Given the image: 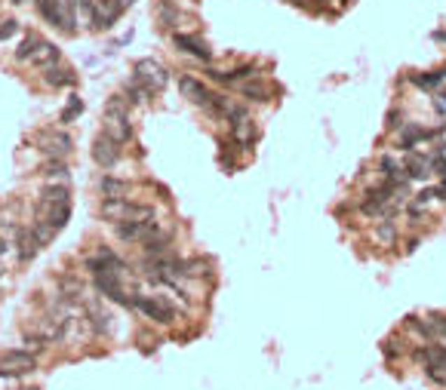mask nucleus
I'll use <instances>...</instances> for the list:
<instances>
[{
    "instance_id": "nucleus-1",
    "label": "nucleus",
    "mask_w": 446,
    "mask_h": 390,
    "mask_svg": "<svg viewBox=\"0 0 446 390\" xmlns=\"http://www.w3.org/2000/svg\"><path fill=\"white\" fill-rule=\"evenodd\" d=\"M157 209L148 206V203H136L129 197H117V200H102V218L111 224L120 222H145V218H154Z\"/></svg>"
},
{
    "instance_id": "nucleus-2",
    "label": "nucleus",
    "mask_w": 446,
    "mask_h": 390,
    "mask_svg": "<svg viewBox=\"0 0 446 390\" xmlns=\"http://www.w3.org/2000/svg\"><path fill=\"white\" fill-rule=\"evenodd\" d=\"M133 310H138L145 319L157 326H173L179 319V308L173 301L160 298V295H133Z\"/></svg>"
},
{
    "instance_id": "nucleus-3",
    "label": "nucleus",
    "mask_w": 446,
    "mask_h": 390,
    "mask_svg": "<svg viewBox=\"0 0 446 390\" xmlns=\"http://www.w3.org/2000/svg\"><path fill=\"white\" fill-rule=\"evenodd\" d=\"M41 15L43 22H50L56 31H65V34H71L77 31V13H74V0H43L41 6Z\"/></svg>"
},
{
    "instance_id": "nucleus-4",
    "label": "nucleus",
    "mask_w": 446,
    "mask_h": 390,
    "mask_svg": "<svg viewBox=\"0 0 446 390\" xmlns=\"http://www.w3.org/2000/svg\"><path fill=\"white\" fill-rule=\"evenodd\" d=\"M415 360L425 366L428 378L437 381V384L446 387V347L437 345V341H428V345L415 347Z\"/></svg>"
},
{
    "instance_id": "nucleus-5",
    "label": "nucleus",
    "mask_w": 446,
    "mask_h": 390,
    "mask_svg": "<svg viewBox=\"0 0 446 390\" xmlns=\"http://www.w3.org/2000/svg\"><path fill=\"white\" fill-rule=\"evenodd\" d=\"M87 270L92 277H127V264L111 249H96L92 255H87Z\"/></svg>"
},
{
    "instance_id": "nucleus-6",
    "label": "nucleus",
    "mask_w": 446,
    "mask_h": 390,
    "mask_svg": "<svg viewBox=\"0 0 446 390\" xmlns=\"http://www.w3.org/2000/svg\"><path fill=\"white\" fill-rule=\"evenodd\" d=\"M37 366V356L28 354L25 347H13V350H3L0 354V375H28V372H34Z\"/></svg>"
},
{
    "instance_id": "nucleus-7",
    "label": "nucleus",
    "mask_w": 446,
    "mask_h": 390,
    "mask_svg": "<svg viewBox=\"0 0 446 390\" xmlns=\"http://www.w3.org/2000/svg\"><path fill=\"white\" fill-rule=\"evenodd\" d=\"M136 80L142 83V87H148L154 96H157L160 89H166V83H169V71L160 62H154V59H142L136 65Z\"/></svg>"
},
{
    "instance_id": "nucleus-8",
    "label": "nucleus",
    "mask_w": 446,
    "mask_h": 390,
    "mask_svg": "<svg viewBox=\"0 0 446 390\" xmlns=\"http://www.w3.org/2000/svg\"><path fill=\"white\" fill-rule=\"evenodd\" d=\"M41 151L46 154V160H68L74 151V138L68 132H43Z\"/></svg>"
},
{
    "instance_id": "nucleus-9",
    "label": "nucleus",
    "mask_w": 446,
    "mask_h": 390,
    "mask_svg": "<svg viewBox=\"0 0 446 390\" xmlns=\"http://www.w3.org/2000/svg\"><path fill=\"white\" fill-rule=\"evenodd\" d=\"M120 147H123V145H117L111 136L99 132V136L92 138V160H96L102 169L117 166V160H120Z\"/></svg>"
},
{
    "instance_id": "nucleus-10",
    "label": "nucleus",
    "mask_w": 446,
    "mask_h": 390,
    "mask_svg": "<svg viewBox=\"0 0 446 390\" xmlns=\"http://www.w3.org/2000/svg\"><path fill=\"white\" fill-rule=\"evenodd\" d=\"M179 89H182V96L188 99L191 105H197V108H206L213 101V96H215V92L206 87L200 77H191V74H185L182 80H179Z\"/></svg>"
},
{
    "instance_id": "nucleus-11",
    "label": "nucleus",
    "mask_w": 446,
    "mask_h": 390,
    "mask_svg": "<svg viewBox=\"0 0 446 390\" xmlns=\"http://www.w3.org/2000/svg\"><path fill=\"white\" fill-rule=\"evenodd\" d=\"M123 13H127V6H123L120 0H96V22H92V28L96 31L114 28Z\"/></svg>"
},
{
    "instance_id": "nucleus-12",
    "label": "nucleus",
    "mask_w": 446,
    "mask_h": 390,
    "mask_svg": "<svg viewBox=\"0 0 446 390\" xmlns=\"http://www.w3.org/2000/svg\"><path fill=\"white\" fill-rule=\"evenodd\" d=\"M37 215H41L43 222H50L56 231H62L71 222V200L68 203H37Z\"/></svg>"
},
{
    "instance_id": "nucleus-13",
    "label": "nucleus",
    "mask_w": 446,
    "mask_h": 390,
    "mask_svg": "<svg viewBox=\"0 0 446 390\" xmlns=\"http://www.w3.org/2000/svg\"><path fill=\"white\" fill-rule=\"evenodd\" d=\"M13 240H15V255H19V261H31V259H34V255L43 249L31 224H25V228L15 231V237H13Z\"/></svg>"
},
{
    "instance_id": "nucleus-14",
    "label": "nucleus",
    "mask_w": 446,
    "mask_h": 390,
    "mask_svg": "<svg viewBox=\"0 0 446 390\" xmlns=\"http://www.w3.org/2000/svg\"><path fill=\"white\" fill-rule=\"evenodd\" d=\"M173 43H175V50L185 52V56H194L200 62H210L213 59V50L206 46L200 37H191V34H173Z\"/></svg>"
},
{
    "instance_id": "nucleus-15",
    "label": "nucleus",
    "mask_w": 446,
    "mask_h": 390,
    "mask_svg": "<svg viewBox=\"0 0 446 390\" xmlns=\"http://www.w3.org/2000/svg\"><path fill=\"white\" fill-rule=\"evenodd\" d=\"M231 138H234V147H252L259 142V127L252 117H246L240 123H231Z\"/></svg>"
},
{
    "instance_id": "nucleus-16",
    "label": "nucleus",
    "mask_w": 446,
    "mask_h": 390,
    "mask_svg": "<svg viewBox=\"0 0 446 390\" xmlns=\"http://www.w3.org/2000/svg\"><path fill=\"white\" fill-rule=\"evenodd\" d=\"M74 80H77L74 71L68 65H62V62L43 71V83H46V87H52V89H68V87H74Z\"/></svg>"
},
{
    "instance_id": "nucleus-17",
    "label": "nucleus",
    "mask_w": 446,
    "mask_h": 390,
    "mask_svg": "<svg viewBox=\"0 0 446 390\" xmlns=\"http://www.w3.org/2000/svg\"><path fill=\"white\" fill-rule=\"evenodd\" d=\"M102 132H105V136H111L117 145H127L129 138H133V127H129V117H117V120H108V117H105Z\"/></svg>"
},
{
    "instance_id": "nucleus-18",
    "label": "nucleus",
    "mask_w": 446,
    "mask_h": 390,
    "mask_svg": "<svg viewBox=\"0 0 446 390\" xmlns=\"http://www.w3.org/2000/svg\"><path fill=\"white\" fill-rule=\"evenodd\" d=\"M237 92H240V99H246V101H268L271 99V89H268V83L261 80V77L237 83Z\"/></svg>"
},
{
    "instance_id": "nucleus-19",
    "label": "nucleus",
    "mask_w": 446,
    "mask_h": 390,
    "mask_svg": "<svg viewBox=\"0 0 446 390\" xmlns=\"http://www.w3.org/2000/svg\"><path fill=\"white\" fill-rule=\"evenodd\" d=\"M99 191H102L105 200L129 197V182H127V178H117V175H105L102 182H99Z\"/></svg>"
},
{
    "instance_id": "nucleus-20",
    "label": "nucleus",
    "mask_w": 446,
    "mask_h": 390,
    "mask_svg": "<svg viewBox=\"0 0 446 390\" xmlns=\"http://www.w3.org/2000/svg\"><path fill=\"white\" fill-rule=\"evenodd\" d=\"M31 65L41 68V71H46V68H52V65H59V46L50 43V41H43L41 50L31 56Z\"/></svg>"
},
{
    "instance_id": "nucleus-21",
    "label": "nucleus",
    "mask_w": 446,
    "mask_h": 390,
    "mask_svg": "<svg viewBox=\"0 0 446 390\" xmlns=\"http://www.w3.org/2000/svg\"><path fill=\"white\" fill-rule=\"evenodd\" d=\"M68 200H71L68 182H46L41 188V203H68Z\"/></svg>"
},
{
    "instance_id": "nucleus-22",
    "label": "nucleus",
    "mask_w": 446,
    "mask_h": 390,
    "mask_svg": "<svg viewBox=\"0 0 446 390\" xmlns=\"http://www.w3.org/2000/svg\"><path fill=\"white\" fill-rule=\"evenodd\" d=\"M87 317H89V329L96 335H108L111 332V314H108L105 308H99V304H89L87 308Z\"/></svg>"
},
{
    "instance_id": "nucleus-23",
    "label": "nucleus",
    "mask_w": 446,
    "mask_h": 390,
    "mask_svg": "<svg viewBox=\"0 0 446 390\" xmlns=\"http://www.w3.org/2000/svg\"><path fill=\"white\" fill-rule=\"evenodd\" d=\"M373 237H375V243L379 246H394L397 243V224L391 222V218H379V222H375V231H373Z\"/></svg>"
},
{
    "instance_id": "nucleus-24",
    "label": "nucleus",
    "mask_w": 446,
    "mask_h": 390,
    "mask_svg": "<svg viewBox=\"0 0 446 390\" xmlns=\"http://www.w3.org/2000/svg\"><path fill=\"white\" fill-rule=\"evenodd\" d=\"M41 175L46 178V182H68V175H71V169H68L65 160H46Z\"/></svg>"
},
{
    "instance_id": "nucleus-25",
    "label": "nucleus",
    "mask_w": 446,
    "mask_h": 390,
    "mask_svg": "<svg viewBox=\"0 0 446 390\" xmlns=\"http://www.w3.org/2000/svg\"><path fill=\"white\" fill-rule=\"evenodd\" d=\"M74 13H77V28H92V22H96V0H74Z\"/></svg>"
},
{
    "instance_id": "nucleus-26",
    "label": "nucleus",
    "mask_w": 446,
    "mask_h": 390,
    "mask_svg": "<svg viewBox=\"0 0 446 390\" xmlns=\"http://www.w3.org/2000/svg\"><path fill=\"white\" fill-rule=\"evenodd\" d=\"M41 43H43V37L25 34V37H22V43H19V50H15V59H19V62H31V56L41 50Z\"/></svg>"
},
{
    "instance_id": "nucleus-27",
    "label": "nucleus",
    "mask_w": 446,
    "mask_h": 390,
    "mask_svg": "<svg viewBox=\"0 0 446 390\" xmlns=\"http://www.w3.org/2000/svg\"><path fill=\"white\" fill-rule=\"evenodd\" d=\"M59 295L65 301H77L83 295V283L74 277H59Z\"/></svg>"
},
{
    "instance_id": "nucleus-28",
    "label": "nucleus",
    "mask_w": 446,
    "mask_h": 390,
    "mask_svg": "<svg viewBox=\"0 0 446 390\" xmlns=\"http://www.w3.org/2000/svg\"><path fill=\"white\" fill-rule=\"evenodd\" d=\"M31 228H34V233H37V240H41V246H50L52 243V240H56V228H52V224L50 222H43V218L41 215H37L34 218V222H31Z\"/></svg>"
},
{
    "instance_id": "nucleus-29",
    "label": "nucleus",
    "mask_w": 446,
    "mask_h": 390,
    "mask_svg": "<svg viewBox=\"0 0 446 390\" xmlns=\"http://www.w3.org/2000/svg\"><path fill=\"white\" fill-rule=\"evenodd\" d=\"M129 114V101L123 99V96H114V99H108V105H105V117L108 120H117V117H127Z\"/></svg>"
},
{
    "instance_id": "nucleus-30",
    "label": "nucleus",
    "mask_w": 446,
    "mask_h": 390,
    "mask_svg": "<svg viewBox=\"0 0 446 390\" xmlns=\"http://www.w3.org/2000/svg\"><path fill=\"white\" fill-rule=\"evenodd\" d=\"M403 166H406V175H410V178H425L428 169H431V163H428L425 157H415V154H412V157L406 160Z\"/></svg>"
},
{
    "instance_id": "nucleus-31",
    "label": "nucleus",
    "mask_w": 446,
    "mask_h": 390,
    "mask_svg": "<svg viewBox=\"0 0 446 390\" xmlns=\"http://www.w3.org/2000/svg\"><path fill=\"white\" fill-rule=\"evenodd\" d=\"M157 15H160V22H164L166 28H173V25H175V19H179V10H175L173 0H164V3L157 6Z\"/></svg>"
},
{
    "instance_id": "nucleus-32",
    "label": "nucleus",
    "mask_w": 446,
    "mask_h": 390,
    "mask_svg": "<svg viewBox=\"0 0 446 390\" xmlns=\"http://www.w3.org/2000/svg\"><path fill=\"white\" fill-rule=\"evenodd\" d=\"M80 111H83V101L77 96H71V99H68V105H65V111H62V123H74L77 117H80Z\"/></svg>"
},
{
    "instance_id": "nucleus-33",
    "label": "nucleus",
    "mask_w": 446,
    "mask_h": 390,
    "mask_svg": "<svg viewBox=\"0 0 446 390\" xmlns=\"http://www.w3.org/2000/svg\"><path fill=\"white\" fill-rule=\"evenodd\" d=\"M15 34H19V22H15V19H3V22H0V43L10 41V37H15Z\"/></svg>"
},
{
    "instance_id": "nucleus-34",
    "label": "nucleus",
    "mask_w": 446,
    "mask_h": 390,
    "mask_svg": "<svg viewBox=\"0 0 446 390\" xmlns=\"http://www.w3.org/2000/svg\"><path fill=\"white\" fill-rule=\"evenodd\" d=\"M434 37H437V41H443V43H446V31H437Z\"/></svg>"
},
{
    "instance_id": "nucleus-35",
    "label": "nucleus",
    "mask_w": 446,
    "mask_h": 390,
    "mask_svg": "<svg viewBox=\"0 0 446 390\" xmlns=\"http://www.w3.org/2000/svg\"><path fill=\"white\" fill-rule=\"evenodd\" d=\"M3 252H6V240L0 237V255H3Z\"/></svg>"
},
{
    "instance_id": "nucleus-36",
    "label": "nucleus",
    "mask_w": 446,
    "mask_h": 390,
    "mask_svg": "<svg viewBox=\"0 0 446 390\" xmlns=\"http://www.w3.org/2000/svg\"><path fill=\"white\" fill-rule=\"evenodd\" d=\"M13 3H25V0H13ZM43 3V0H37V6H41Z\"/></svg>"
},
{
    "instance_id": "nucleus-37",
    "label": "nucleus",
    "mask_w": 446,
    "mask_h": 390,
    "mask_svg": "<svg viewBox=\"0 0 446 390\" xmlns=\"http://www.w3.org/2000/svg\"><path fill=\"white\" fill-rule=\"evenodd\" d=\"M120 3H123V6H133V0H120Z\"/></svg>"
},
{
    "instance_id": "nucleus-38",
    "label": "nucleus",
    "mask_w": 446,
    "mask_h": 390,
    "mask_svg": "<svg viewBox=\"0 0 446 390\" xmlns=\"http://www.w3.org/2000/svg\"><path fill=\"white\" fill-rule=\"evenodd\" d=\"M0 277H3V268H0Z\"/></svg>"
},
{
    "instance_id": "nucleus-39",
    "label": "nucleus",
    "mask_w": 446,
    "mask_h": 390,
    "mask_svg": "<svg viewBox=\"0 0 446 390\" xmlns=\"http://www.w3.org/2000/svg\"><path fill=\"white\" fill-rule=\"evenodd\" d=\"M28 390H34V387H28Z\"/></svg>"
}]
</instances>
